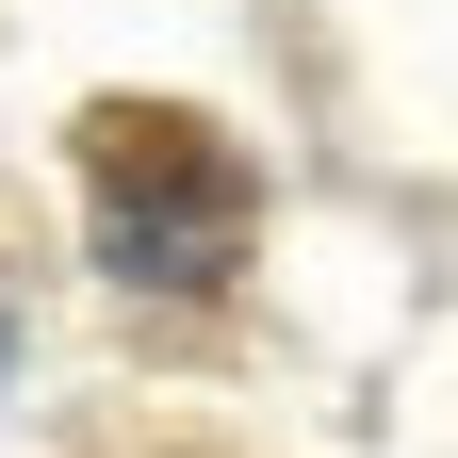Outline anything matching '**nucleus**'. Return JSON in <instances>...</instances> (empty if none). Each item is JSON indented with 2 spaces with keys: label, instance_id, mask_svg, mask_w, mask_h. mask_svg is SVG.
I'll return each mask as SVG.
<instances>
[{
  "label": "nucleus",
  "instance_id": "obj_1",
  "mask_svg": "<svg viewBox=\"0 0 458 458\" xmlns=\"http://www.w3.org/2000/svg\"><path fill=\"white\" fill-rule=\"evenodd\" d=\"M82 229H98V262L131 278V295H229V262H246V229H262V181H246V148H229L213 114L98 98L82 114Z\"/></svg>",
  "mask_w": 458,
  "mask_h": 458
}]
</instances>
